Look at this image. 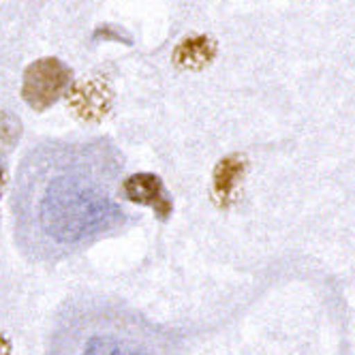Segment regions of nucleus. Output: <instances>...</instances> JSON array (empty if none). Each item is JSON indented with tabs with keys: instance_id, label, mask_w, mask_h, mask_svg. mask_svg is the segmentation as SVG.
<instances>
[{
	"instance_id": "f257e3e1",
	"label": "nucleus",
	"mask_w": 355,
	"mask_h": 355,
	"mask_svg": "<svg viewBox=\"0 0 355 355\" xmlns=\"http://www.w3.org/2000/svg\"><path fill=\"white\" fill-rule=\"evenodd\" d=\"M122 161L96 144L35 148L17 169L13 212L17 242L31 257H69L129 223L122 204Z\"/></svg>"
},
{
	"instance_id": "f03ea898",
	"label": "nucleus",
	"mask_w": 355,
	"mask_h": 355,
	"mask_svg": "<svg viewBox=\"0 0 355 355\" xmlns=\"http://www.w3.org/2000/svg\"><path fill=\"white\" fill-rule=\"evenodd\" d=\"M175 332L107 300L71 304L60 315L47 355H182Z\"/></svg>"
},
{
	"instance_id": "7ed1b4c3",
	"label": "nucleus",
	"mask_w": 355,
	"mask_h": 355,
	"mask_svg": "<svg viewBox=\"0 0 355 355\" xmlns=\"http://www.w3.org/2000/svg\"><path fill=\"white\" fill-rule=\"evenodd\" d=\"M71 78L73 73L62 60L41 58L24 71L21 96L35 112H45L62 96Z\"/></svg>"
},
{
	"instance_id": "20e7f679",
	"label": "nucleus",
	"mask_w": 355,
	"mask_h": 355,
	"mask_svg": "<svg viewBox=\"0 0 355 355\" xmlns=\"http://www.w3.org/2000/svg\"><path fill=\"white\" fill-rule=\"evenodd\" d=\"M122 193L133 204L150 206L161 220H165L173 210L171 199L161 182V178L155 173H135L131 178H126L122 182Z\"/></svg>"
},
{
	"instance_id": "39448f33",
	"label": "nucleus",
	"mask_w": 355,
	"mask_h": 355,
	"mask_svg": "<svg viewBox=\"0 0 355 355\" xmlns=\"http://www.w3.org/2000/svg\"><path fill=\"white\" fill-rule=\"evenodd\" d=\"M216 56V43L206 35H195L184 39L173 52V62L182 69L199 71L208 67Z\"/></svg>"
},
{
	"instance_id": "423d86ee",
	"label": "nucleus",
	"mask_w": 355,
	"mask_h": 355,
	"mask_svg": "<svg viewBox=\"0 0 355 355\" xmlns=\"http://www.w3.org/2000/svg\"><path fill=\"white\" fill-rule=\"evenodd\" d=\"M244 173V161L240 157H227L218 163L214 171V191L216 197L223 201H230L238 189V182Z\"/></svg>"
},
{
	"instance_id": "0eeeda50",
	"label": "nucleus",
	"mask_w": 355,
	"mask_h": 355,
	"mask_svg": "<svg viewBox=\"0 0 355 355\" xmlns=\"http://www.w3.org/2000/svg\"><path fill=\"white\" fill-rule=\"evenodd\" d=\"M0 355H11V345L3 336H0Z\"/></svg>"
},
{
	"instance_id": "6e6552de",
	"label": "nucleus",
	"mask_w": 355,
	"mask_h": 355,
	"mask_svg": "<svg viewBox=\"0 0 355 355\" xmlns=\"http://www.w3.org/2000/svg\"><path fill=\"white\" fill-rule=\"evenodd\" d=\"M0 189H3V171H0Z\"/></svg>"
}]
</instances>
